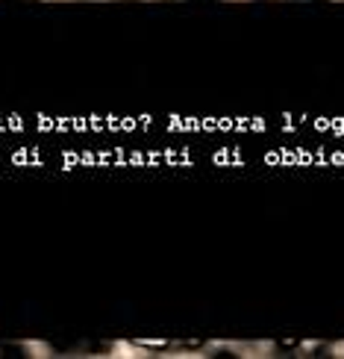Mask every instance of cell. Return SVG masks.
Returning <instances> with one entry per match:
<instances>
[]
</instances>
